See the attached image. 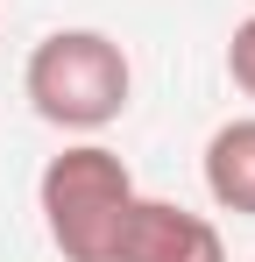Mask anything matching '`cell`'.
Instances as JSON below:
<instances>
[{"label":"cell","mask_w":255,"mask_h":262,"mask_svg":"<svg viewBox=\"0 0 255 262\" xmlns=\"http://www.w3.org/2000/svg\"><path fill=\"white\" fill-rule=\"evenodd\" d=\"M22 92H29L36 121L64 135H99L128 114L135 64L107 29H50L22 64Z\"/></svg>","instance_id":"7a4b0ae2"},{"label":"cell","mask_w":255,"mask_h":262,"mask_svg":"<svg viewBox=\"0 0 255 262\" xmlns=\"http://www.w3.org/2000/svg\"><path fill=\"white\" fill-rule=\"evenodd\" d=\"M227 78H234V85L255 99V14L234 29V36H227Z\"/></svg>","instance_id":"5b68a950"},{"label":"cell","mask_w":255,"mask_h":262,"mask_svg":"<svg viewBox=\"0 0 255 262\" xmlns=\"http://www.w3.org/2000/svg\"><path fill=\"white\" fill-rule=\"evenodd\" d=\"M206 191L220 213H241L255 220V114H241V121H220L206 142Z\"/></svg>","instance_id":"277c9868"},{"label":"cell","mask_w":255,"mask_h":262,"mask_svg":"<svg viewBox=\"0 0 255 262\" xmlns=\"http://www.w3.org/2000/svg\"><path fill=\"white\" fill-rule=\"evenodd\" d=\"M121 262H227V241L206 213H184L170 199H135Z\"/></svg>","instance_id":"3957f363"},{"label":"cell","mask_w":255,"mask_h":262,"mask_svg":"<svg viewBox=\"0 0 255 262\" xmlns=\"http://www.w3.org/2000/svg\"><path fill=\"white\" fill-rule=\"evenodd\" d=\"M135 170L107 142H71L36 177V206L50 227V248L64 262H121V234L135 213Z\"/></svg>","instance_id":"6da1fadb"}]
</instances>
